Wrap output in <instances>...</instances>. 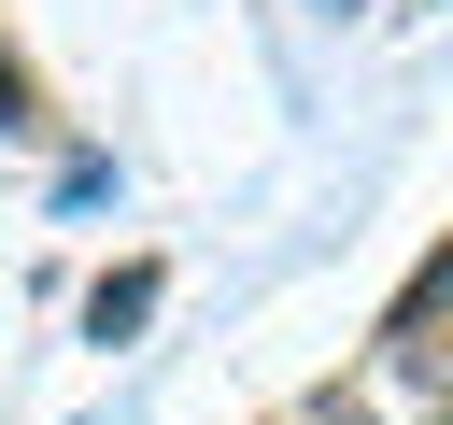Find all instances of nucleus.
Masks as SVG:
<instances>
[{"mask_svg": "<svg viewBox=\"0 0 453 425\" xmlns=\"http://www.w3.org/2000/svg\"><path fill=\"white\" fill-rule=\"evenodd\" d=\"M368 354L396 368V382H425V368H453V241H425V269L382 298V326H368Z\"/></svg>", "mask_w": 453, "mask_h": 425, "instance_id": "nucleus-1", "label": "nucleus"}, {"mask_svg": "<svg viewBox=\"0 0 453 425\" xmlns=\"http://www.w3.org/2000/svg\"><path fill=\"white\" fill-rule=\"evenodd\" d=\"M156 298H170V255H113V269L85 283V340H99V354H127V340L156 326Z\"/></svg>", "mask_w": 453, "mask_h": 425, "instance_id": "nucleus-2", "label": "nucleus"}, {"mask_svg": "<svg viewBox=\"0 0 453 425\" xmlns=\"http://www.w3.org/2000/svg\"><path fill=\"white\" fill-rule=\"evenodd\" d=\"M42 128H57V99H42V71L0 42V142H42Z\"/></svg>", "mask_w": 453, "mask_h": 425, "instance_id": "nucleus-3", "label": "nucleus"}, {"mask_svg": "<svg viewBox=\"0 0 453 425\" xmlns=\"http://www.w3.org/2000/svg\"><path fill=\"white\" fill-rule=\"evenodd\" d=\"M99 198H113V156H99V142H85V156H57V212H99Z\"/></svg>", "mask_w": 453, "mask_h": 425, "instance_id": "nucleus-4", "label": "nucleus"}, {"mask_svg": "<svg viewBox=\"0 0 453 425\" xmlns=\"http://www.w3.org/2000/svg\"><path fill=\"white\" fill-rule=\"evenodd\" d=\"M311 14H368V0H311Z\"/></svg>", "mask_w": 453, "mask_h": 425, "instance_id": "nucleus-5", "label": "nucleus"}, {"mask_svg": "<svg viewBox=\"0 0 453 425\" xmlns=\"http://www.w3.org/2000/svg\"><path fill=\"white\" fill-rule=\"evenodd\" d=\"M425 425H453V382H439V411H425Z\"/></svg>", "mask_w": 453, "mask_h": 425, "instance_id": "nucleus-6", "label": "nucleus"}]
</instances>
